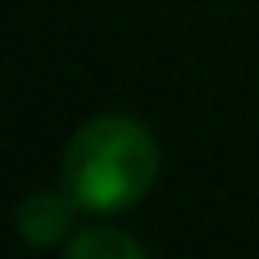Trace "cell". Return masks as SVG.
<instances>
[{
	"label": "cell",
	"mask_w": 259,
	"mask_h": 259,
	"mask_svg": "<svg viewBox=\"0 0 259 259\" xmlns=\"http://www.w3.org/2000/svg\"><path fill=\"white\" fill-rule=\"evenodd\" d=\"M159 168L155 137L132 118L87 123L64 155V191L91 214H118L137 205Z\"/></svg>",
	"instance_id": "1"
},
{
	"label": "cell",
	"mask_w": 259,
	"mask_h": 259,
	"mask_svg": "<svg viewBox=\"0 0 259 259\" xmlns=\"http://www.w3.org/2000/svg\"><path fill=\"white\" fill-rule=\"evenodd\" d=\"M82 205L64 191V196H55V191H36V196H27L23 200V209H18V232L27 237V241H36V246H50V241H59L68 228H73V214H77Z\"/></svg>",
	"instance_id": "2"
},
{
	"label": "cell",
	"mask_w": 259,
	"mask_h": 259,
	"mask_svg": "<svg viewBox=\"0 0 259 259\" xmlns=\"http://www.w3.org/2000/svg\"><path fill=\"white\" fill-rule=\"evenodd\" d=\"M109 259V255H123V259H137L141 255V246L132 241V237H123V232H109V228H87V232H77L73 241H68V259Z\"/></svg>",
	"instance_id": "3"
}]
</instances>
